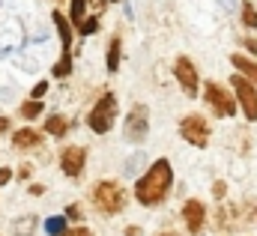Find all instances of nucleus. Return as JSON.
<instances>
[{"mask_svg":"<svg viewBox=\"0 0 257 236\" xmlns=\"http://www.w3.org/2000/svg\"><path fill=\"white\" fill-rule=\"evenodd\" d=\"M171 182H174L171 162H168V159L153 162L150 171L135 182V197H138V203H144V206H156V203H162V200L168 197V191H171Z\"/></svg>","mask_w":257,"mask_h":236,"instance_id":"nucleus-1","label":"nucleus"},{"mask_svg":"<svg viewBox=\"0 0 257 236\" xmlns=\"http://www.w3.org/2000/svg\"><path fill=\"white\" fill-rule=\"evenodd\" d=\"M93 206H96L99 212H105V215L123 212V206H126V191H123V185L114 182V179L96 182V185H93Z\"/></svg>","mask_w":257,"mask_h":236,"instance_id":"nucleus-2","label":"nucleus"},{"mask_svg":"<svg viewBox=\"0 0 257 236\" xmlns=\"http://www.w3.org/2000/svg\"><path fill=\"white\" fill-rule=\"evenodd\" d=\"M114 117H117V99L111 96V93H105L99 102H96V108L90 111V129L96 132V135H105V132H111V126H114Z\"/></svg>","mask_w":257,"mask_h":236,"instance_id":"nucleus-3","label":"nucleus"},{"mask_svg":"<svg viewBox=\"0 0 257 236\" xmlns=\"http://www.w3.org/2000/svg\"><path fill=\"white\" fill-rule=\"evenodd\" d=\"M230 90L236 93V99H239L245 117L257 120V84H251L245 75H233V78H230Z\"/></svg>","mask_w":257,"mask_h":236,"instance_id":"nucleus-4","label":"nucleus"},{"mask_svg":"<svg viewBox=\"0 0 257 236\" xmlns=\"http://www.w3.org/2000/svg\"><path fill=\"white\" fill-rule=\"evenodd\" d=\"M203 93H206L203 99H206V102L212 105V111H215L218 117H233V114H236V96H230V93H227V90H224L221 84L209 81Z\"/></svg>","mask_w":257,"mask_h":236,"instance_id":"nucleus-5","label":"nucleus"},{"mask_svg":"<svg viewBox=\"0 0 257 236\" xmlns=\"http://www.w3.org/2000/svg\"><path fill=\"white\" fill-rule=\"evenodd\" d=\"M180 135L192 144V147H206L209 144V123L200 114H189L180 123Z\"/></svg>","mask_w":257,"mask_h":236,"instance_id":"nucleus-6","label":"nucleus"},{"mask_svg":"<svg viewBox=\"0 0 257 236\" xmlns=\"http://www.w3.org/2000/svg\"><path fill=\"white\" fill-rule=\"evenodd\" d=\"M174 75H177L183 93H186L189 99H194V96H197V72H194L192 60L189 57H177V63H174Z\"/></svg>","mask_w":257,"mask_h":236,"instance_id":"nucleus-7","label":"nucleus"},{"mask_svg":"<svg viewBox=\"0 0 257 236\" xmlns=\"http://www.w3.org/2000/svg\"><path fill=\"white\" fill-rule=\"evenodd\" d=\"M147 129H150V120H147V108L144 105H135L128 111V120H126V138L132 144H141L147 138Z\"/></svg>","mask_w":257,"mask_h":236,"instance_id":"nucleus-8","label":"nucleus"},{"mask_svg":"<svg viewBox=\"0 0 257 236\" xmlns=\"http://www.w3.org/2000/svg\"><path fill=\"white\" fill-rule=\"evenodd\" d=\"M84 162H87L84 147H66L63 156H60V168H63L66 177H81L84 174Z\"/></svg>","mask_w":257,"mask_h":236,"instance_id":"nucleus-9","label":"nucleus"},{"mask_svg":"<svg viewBox=\"0 0 257 236\" xmlns=\"http://www.w3.org/2000/svg\"><path fill=\"white\" fill-rule=\"evenodd\" d=\"M183 218H186L189 233H200V227H203V221H206V209H203V203H200V200H186V206H183Z\"/></svg>","mask_w":257,"mask_h":236,"instance_id":"nucleus-10","label":"nucleus"},{"mask_svg":"<svg viewBox=\"0 0 257 236\" xmlns=\"http://www.w3.org/2000/svg\"><path fill=\"white\" fill-rule=\"evenodd\" d=\"M12 144H15L18 150H30V147H39V144H42V135L27 126V129H18V132L12 135Z\"/></svg>","mask_w":257,"mask_h":236,"instance_id":"nucleus-11","label":"nucleus"},{"mask_svg":"<svg viewBox=\"0 0 257 236\" xmlns=\"http://www.w3.org/2000/svg\"><path fill=\"white\" fill-rule=\"evenodd\" d=\"M51 21L57 24V33H60V39H63V48H69L72 45V21H66V15L63 12H51Z\"/></svg>","mask_w":257,"mask_h":236,"instance_id":"nucleus-12","label":"nucleus"},{"mask_svg":"<svg viewBox=\"0 0 257 236\" xmlns=\"http://www.w3.org/2000/svg\"><path fill=\"white\" fill-rule=\"evenodd\" d=\"M230 63H233V66H236V69H239L248 81H251V84H257V63H251V60L242 57V54H233V57H230Z\"/></svg>","mask_w":257,"mask_h":236,"instance_id":"nucleus-13","label":"nucleus"},{"mask_svg":"<svg viewBox=\"0 0 257 236\" xmlns=\"http://www.w3.org/2000/svg\"><path fill=\"white\" fill-rule=\"evenodd\" d=\"M45 132L60 138V135H66V132H69V120L60 117V114H51V117L45 120Z\"/></svg>","mask_w":257,"mask_h":236,"instance_id":"nucleus-14","label":"nucleus"},{"mask_svg":"<svg viewBox=\"0 0 257 236\" xmlns=\"http://www.w3.org/2000/svg\"><path fill=\"white\" fill-rule=\"evenodd\" d=\"M123 42H120V36H114L111 39V48H108V72H117L120 69V57H123Z\"/></svg>","mask_w":257,"mask_h":236,"instance_id":"nucleus-15","label":"nucleus"},{"mask_svg":"<svg viewBox=\"0 0 257 236\" xmlns=\"http://www.w3.org/2000/svg\"><path fill=\"white\" fill-rule=\"evenodd\" d=\"M33 230H36V215H27V218H21V221L12 224V233L15 236H30Z\"/></svg>","mask_w":257,"mask_h":236,"instance_id":"nucleus-16","label":"nucleus"},{"mask_svg":"<svg viewBox=\"0 0 257 236\" xmlns=\"http://www.w3.org/2000/svg\"><path fill=\"white\" fill-rule=\"evenodd\" d=\"M69 72H72V51L66 48V51H63V57H60L57 63H54V78H66Z\"/></svg>","mask_w":257,"mask_h":236,"instance_id":"nucleus-17","label":"nucleus"},{"mask_svg":"<svg viewBox=\"0 0 257 236\" xmlns=\"http://www.w3.org/2000/svg\"><path fill=\"white\" fill-rule=\"evenodd\" d=\"M39 114H42V102L39 99H30V102L21 105V117L24 120H33V117H39Z\"/></svg>","mask_w":257,"mask_h":236,"instance_id":"nucleus-18","label":"nucleus"},{"mask_svg":"<svg viewBox=\"0 0 257 236\" xmlns=\"http://www.w3.org/2000/svg\"><path fill=\"white\" fill-rule=\"evenodd\" d=\"M84 12H87V0H72V24L75 27L84 24Z\"/></svg>","mask_w":257,"mask_h":236,"instance_id":"nucleus-19","label":"nucleus"},{"mask_svg":"<svg viewBox=\"0 0 257 236\" xmlns=\"http://www.w3.org/2000/svg\"><path fill=\"white\" fill-rule=\"evenodd\" d=\"M45 230H48L51 236L66 233V218H63V215H54V218H48V221H45Z\"/></svg>","mask_w":257,"mask_h":236,"instance_id":"nucleus-20","label":"nucleus"},{"mask_svg":"<svg viewBox=\"0 0 257 236\" xmlns=\"http://www.w3.org/2000/svg\"><path fill=\"white\" fill-rule=\"evenodd\" d=\"M242 21L248 24V27H257V9L251 0H245V6H242Z\"/></svg>","mask_w":257,"mask_h":236,"instance_id":"nucleus-21","label":"nucleus"},{"mask_svg":"<svg viewBox=\"0 0 257 236\" xmlns=\"http://www.w3.org/2000/svg\"><path fill=\"white\" fill-rule=\"evenodd\" d=\"M78 30H81V36H90V33H96V30H99V18H87V21H84Z\"/></svg>","mask_w":257,"mask_h":236,"instance_id":"nucleus-22","label":"nucleus"},{"mask_svg":"<svg viewBox=\"0 0 257 236\" xmlns=\"http://www.w3.org/2000/svg\"><path fill=\"white\" fill-rule=\"evenodd\" d=\"M45 93H48V81H39V84L33 87V93H30V96H33V99H39V96H45Z\"/></svg>","mask_w":257,"mask_h":236,"instance_id":"nucleus-23","label":"nucleus"},{"mask_svg":"<svg viewBox=\"0 0 257 236\" xmlns=\"http://www.w3.org/2000/svg\"><path fill=\"white\" fill-rule=\"evenodd\" d=\"M60 236H93L87 227H75V230H66V233H60Z\"/></svg>","mask_w":257,"mask_h":236,"instance_id":"nucleus-24","label":"nucleus"},{"mask_svg":"<svg viewBox=\"0 0 257 236\" xmlns=\"http://www.w3.org/2000/svg\"><path fill=\"white\" fill-rule=\"evenodd\" d=\"M224 191H227V185H224V182H215V185H212V194H215L218 200L224 197Z\"/></svg>","mask_w":257,"mask_h":236,"instance_id":"nucleus-25","label":"nucleus"},{"mask_svg":"<svg viewBox=\"0 0 257 236\" xmlns=\"http://www.w3.org/2000/svg\"><path fill=\"white\" fill-rule=\"evenodd\" d=\"M9 179H12V171L9 168H0V185H6Z\"/></svg>","mask_w":257,"mask_h":236,"instance_id":"nucleus-26","label":"nucleus"},{"mask_svg":"<svg viewBox=\"0 0 257 236\" xmlns=\"http://www.w3.org/2000/svg\"><path fill=\"white\" fill-rule=\"evenodd\" d=\"M27 191H30V194H42V191H45V185H39V182H36V185H30Z\"/></svg>","mask_w":257,"mask_h":236,"instance_id":"nucleus-27","label":"nucleus"},{"mask_svg":"<svg viewBox=\"0 0 257 236\" xmlns=\"http://www.w3.org/2000/svg\"><path fill=\"white\" fill-rule=\"evenodd\" d=\"M66 215H69V218H81V215H78V206H69V209H66Z\"/></svg>","mask_w":257,"mask_h":236,"instance_id":"nucleus-28","label":"nucleus"},{"mask_svg":"<svg viewBox=\"0 0 257 236\" xmlns=\"http://www.w3.org/2000/svg\"><path fill=\"white\" fill-rule=\"evenodd\" d=\"M6 129H9V120H6V117H0V135H3Z\"/></svg>","mask_w":257,"mask_h":236,"instance_id":"nucleus-29","label":"nucleus"},{"mask_svg":"<svg viewBox=\"0 0 257 236\" xmlns=\"http://www.w3.org/2000/svg\"><path fill=\"white\" fill-rule=\"evenodd\" d=\"M126 236H141V230H138V227H128V230H126Z\"/></svg>","mask_w":257,"mask_h":236,"instance_id":"nucleus-30","label":"nucleus"},{"mask_svg":"<svg viewBox=\"0 0 257 236\" xmlns=\"http://www.w3.org/2000/svg\"><path fill=\"white\" fill-rule=\"evenodd\" d=\"M93 3H99V6H105V0H93Z\"/></svg>","mask_w":257,"mask_h":236,"instance_id":"nucleus-31","label":"nucleus"},{"mask_svg":"<svg viewBox=\"0 0 257 236\" xmlns=\"http://www.w3.org/2000/svg\"><path fill=\"white\" fill-rule=\"evenodd\" d=\"M162 236H177V233H162Z\"/></svg>","mask_w":257,"mask_h":236,"instance_id":"nucleus-32","label":"nucleus"}]
</instances>
